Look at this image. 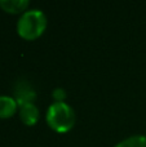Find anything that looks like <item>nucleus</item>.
<instances>
[{
	"mask_svg": "<svg viewBox=\"0 0 146 147\" xmlns=\"http://www.w3.org/2000/svg\"><path fill=\"white\" fill-rule=\"evenodd\" d=\"M47 17L40 9H28L17 22V34L25 40H35L47 28Z\"/></svg>",
	"mask_w": 146,
	"mask_h": 147,
	"instance_id": "f257e3e1",
	"label": "nucleus"
},
{
	"mask_svg": "<svg viewBox=\"0 0 146 147\" xmlns=\"http://www.w3.org/2000/svg\"><path fill=\"white\" fill-rule=\"evenodd\" d=\"M45 121L57 133H66L75 124V112L66 102H53L45 112Z\"/></svg>",
	"mask_w": 146,
	"mask_h": 147,
	"instance_id": "f03ea898",
	"label": "nucleus"
},
{
	"mask_svg": "<svg viewBox=\"0 0 146 147\" xmlns=\"http://www.w3.org/2000/svg\"><path fill=\"white\" fill-rule=\"evenodd\" d=\"M13 98L18 103V106L25 103H34L36 99V90L34 86L31 85L30 81L25 80V79H20L16 83L14 88H13Z\"/></svg>",
	"mask_w": 146,
	"mask_h": 147,
	"instance_id": "7ed1b4c3",
	"label": "nucleus"
},
{
	"mask_svg": "<svg viewBox=\"0 0 146 147\" xmlns=\"http://www.w3.org/2000/svg\"><path fill=\"white\" fill-rule=\"evenodd\" d=\"M18 114H20L21 121L27 127L35 125L40 117V112L35 103H25L18 106Z\"/></svg>",
	"mask_w": 146,
	"mask_h": 147,
	"instance_id": "20e7f679",
	"label": "nucleus"
},
{
	"mask_svg": "<svg viewBox=\"0 0 146 147\" xmlns=\"http://www.w3.org/2000/svg\"><path fill=\"white\" fill-rule=\"evenodd\" d=\"M28 5V0H0V8L10 14H23Z\"/></svg>",
	"mask_w": 146,
	"mask_h": 147,
	"instance_id": "39448f33",
	"label": "nucleus"
},
{
	"mask_svg": "<svg viewBox=\"0 0 146 147\" xmlns=\"http://www.w3.org/2000/svg\"><path fill=\"white\" fill-rule=\"evenodd\" d=\"M18 111V103L10 96H0V119L12 117Z\"/></svg>",
	"mask_w": 146,
	"mask_h": 147,
	"instance_id": "423d86ee",
	"label": "nucleus"
},
{
	"mask_svg": "<svg viewBox=\"0 0 146 147\" xmlns=\"http://www.w3.org/2000/svg\"><path fill=\"white\" fill-rule=\"evenodd\" d=\"M115 147H146V136H131L120 141Z\"/></svg>",
	"mask_w": 146,
	"mask_h": 147,
	"instance_id": "0eeeda50",
	"label": "nucleus"
},
{
	"mask_svg": "<svg viewBox=\"0 0 146 147\" xmlns=\"http://www.w3.org/2000/svg\"><path fill=\"white\" fill-rule=\"evenodd\" d=\"M66 90L64 88H56L52 92V97H53L54 102H65L66 99Z\"/></svg>",
	"mask_w": 146,
	"mask_h": 147,
	"instance_id": "6e6552de",
	"label": "nucleus"
}]
</instances>
